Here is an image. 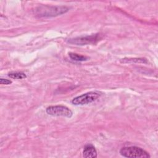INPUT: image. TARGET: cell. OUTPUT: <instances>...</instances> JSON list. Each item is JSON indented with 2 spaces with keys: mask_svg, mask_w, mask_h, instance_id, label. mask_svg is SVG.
<instances>
[{
  "mask_svg": "<svg viewBox=\"0 0 158 158\" xmlns=\"http://www.w3.org/2000/svg\"><path fill=\"white\" fill-rule=\"evenodd\" d=\"M69 8L65 6H42L35 10L36 15L39 17H54L67 12Z\"/></svg>",
  "mask_w": 158,
  "mask_h": 158,
  "instance_id": "cell-1",
  "label": "cell"
},
{
  "mask_svg": "<svg viewBox=\"0 0 158 158\" xmlns=\"http://www.w3.org/2000/svg\"><path fill=\"white\" fill-rule=\"evenodd\" d=\"M120 154L125 157L148 158L150 157L149 153L141 148L136 146H128L122 148L120 150Z\"/></svg>",
  "mask_w": 158,
  "mask_h": 158,
  "instance_id": "cell-2",
  "label": "cell"
},
{
  "mask_svg": "<svg viewBox=\"0 0 158 158\" xmlns=\"http://www.w3.org/2000/svg\"><path fill=\"white\" fill-rule=\"evenodd\" d=\"M99 96L100 94L97 92L90 91L74 98L72 100V103L77 106L88 104L95 101L99 97Z\"/></svg>",
  "mask_w": 158,
  "mask_h": 158,
  "instance_id": "cell-3",
  "label": "cell"
},
{
  "mask_svg": "<svg viewBox=\"0 0 158 158\" xmlns=\"http://www.w3.org/2000/svg\"><path fill=\"white\" fill-rule=\"evenodd\" d=\"M101 38L99 34L96 33L94 35L85 36H79L73 38H70L67 40V42L70 44H74L76 45H86L94 44L100 40Z\"/></svg>",
  "mask_w": 158,
  "mask_h": 158,
  "instance_id": "cell-4",
  "label": "cell"
},
{
  "mask_svg": "<svg viewBox=\"0 0 158 158\" xmlns=\"http://www.w3.org/2000/svg\"><path fill=\"white\" fill-rule=\"evenodd\" d=\"M46 113L52 116H62L70 118L72 116V111L64 106H52L46 108Z\"/></svg>",
  "mask_w": 158,
  "mask_h": 158,
  "instance_id": "cell-5",
  "label": "cell"
},
{
  "mask_svg": "<svg viewBox=\"0 0 158 158\" xmlns=\"http://www.w3.org/2000/svg\"><path fill=\"white\" fill-rule=\"evenodd\" d=\"M83 156L86 158H94L97 157V151L94 147L91 144L85 146L83 151Z\"/></svg>",
  "mask_w": 158,
  "mask_h": 158,
  "instance_id": "cell-6",
  "label": "cell"
},
{
  "mask_svg": "<svg viewBox=\"0 0 158 158\" xmlns=\"http://www.w3.org/2000/svg\"><path fill=\"white\" fill-rule=\"evenodd\" d=\"M69 56L70 58L74 61L77 62H82V61H86L88 60V57L84 56H81L76 53H73V52H70L69 53Z\"/></svg>",
  "mask_w": 158,
  "mask_h": 158,
  "instance_id": "cell-7",
  "label": "cell"
},
{
  "mask_svg": "<svg viewBox=\"0 0 158 158\" xmlns=\"http://www.w3.org/2000/svg\"><path fill=\"white\" fill-rule=\"evenodd\" d=\"M8 76L13 79L16 80H21L24 79L27 77L25 73L23 72H12L8 73Z\"/></svg>",
  "mask_w": 158,
  "mask_h": 158,
  "instance_id": "cell-8",
  "label": "cell"
},
{
  "mask_svg": "<svg viewBox=\"0 0 158 158\" xmlns=\"http://www.w3.org/2000/svg\"><path fill=\"white\" fill-rule=\"evenodd\" d=\"M122 62L123 63H130V62H143V63H147L148 61L146 59L143 58H134V59H123L121 60Z\"/></svg>",
  "mask_w": 158,
  "mask_h": 158,
  "instance_id": "cell-9",
  "label": "cell"
},
{
  "mask_svg": "<svg viewBox=\"0 0 158 158\" xmlns=\"http://www.w3.org/2000/svg\"><path fill=\"white\" fill-rule=\"evenodd\" d=\"M0 83L1 85H10L12 83V81L8 79H4V78H1L0 79Z\"/></svg>",
  "mask_w": 158,
  "mask_h": 158,
  "instance_id": "cell-10",
  "label": "cell"
}]
</instances>
